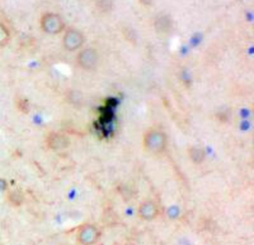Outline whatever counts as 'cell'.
Instances as JSON below:
<instances>
[{"label":"cell","instance_id":"8992f818","mask_svg":"<svg viewBox=\"0 0 254 245\" xmlns=\"http://www.w3.org/2000/svg\"><path fill=\"white\" fill-rule=\"evenodd\" d=\"M158 215V206L153 200H145L140 203L138 208V215L143 221H153Z\"/></svg>","mask_w":254,"mask_h":245},{"label":"cell","instance_id":"7c38bea8","mask_svg":"<svg viewBox=\"0 0 254 245\" xmlns=\"http://www.w3.org/2000/svg\"><path fill=\"white\" fill-rule=\"evenodd\" d=\"M8 188V184H7L6 181L0 178V191H5Z\"/></svg>","mask_w":254,"mask_h":245},{"label":"cell","instance_id":"6da1fadb","mask_svg":"<svg viewBox=\"0 0 254 245\" xmlns=\"http://www.w3.org/2000/svg\"><path fill=\"white\" fill-rule=\"evenodd\" d=\"M142 145L147 152L160 154L164 151L167 145L166 133L159 129H149L144 134Z\"/></svg>","mask_w":254,"mask_h":245},{"label":"cell","instance_id":"9c48e42d","mask_svg":"<svg viewBox=\"0 0 254 245\" xmlns=\"http://www.w3.org/2000/svg\"><path fill=\"white\" fill-rule=\"evenodd\" d=\"M154 26L159 32H167L172 27V22L167 16H160L156 19Z\"/></svg>","mask_w":254,"mask_h":245},{"label":"cell","instance_id":"277c9868","mask_svg":"<svg viewBox=\"0 0 254 245\" xmlns=\"http://www.w3.org/2000/svg\"><path fill=\"white\" fill-rule=\"evenodd\" d=\"M77 63L84 70H93L99 63V55L94 49H84L78 53Z\"/></svg>","mask_w":254,"mask_h":245},{"label":"cell","instance_id":"5b68a950","mask_svg":"<svg viewBox=\"0 0 254 245\" xmlns=\"http://www.w3.org/2000/svg\"><path fill=\"white\" fill-rule=\"evenodd\" d=\"M84 43V37L80 31L69 29L66 31L63 38L64 48L68 51H75L82 47Z\"/></svg>","mask_w":254,"mask_h":245},{"label":"cell","instance_id":"4fadbf2b","mask_svg":"<svg viewBox=\"0 0 254 245\" xmlns=\"http://www.w3.org/2000/svg\"><path fill=\"white\" fill-rule=\"evenodd\" d=\"M152 1L153 0H139L140 3L142 4L143 5H145V6L151 5V4L152 3Z\"/></svg>","mask_w":254,"mask_h":245},{"label":"cell","instance_id":"52a82bcc","mask_svg":"<svg viewBox=\"0 0 254 245\" xmlns=\"http://www.w3.org/2000/svg\"><path fill=\"white\" fill-rule=\"evenodd\" d=\"M49 148L56 151L66 149L69 145V139L65 135L59 133H52L47 138Z\"/></svg>","mask_w":254,"mask_h":245},{"label":"cell","instance_id":"7a4b0ae2","mask_svg":"<svg viewBox=\"0 0 254 245\" xmlns=\"http://www.w3.org/2000/svg\"><path fill=\"white\" fill-rule=\"evenodd\" d=\"M41 29L50 35H58L65 29V23L60 15L54 13L44 14L41 20Z\"/></svg>","mask_w":254,"mask_h":245},{"label":"cell","instance_id":"30bf717a","mask_svg":"<svg viewBox=\"0 0 254 245\" xmlns=\"http://www.w3.org/2000/svg\"><path fill=\"white\" fill-rule=\"evenodd\" d=\"M11 34L8 28L0 23V47H3L9 43Z\"/></svg>","mask_w":254,"mask_h":245},{"label":"cell","instance_id":"ba28073f","mask_svg":"<svg viewBox=\"0 0 254 245\" xmlns=\"http://www.w3.org/2000/svg\"><path fill=\"white\" fill-rule=\"evenodd\" d=\"M189 157L193 163L195 164H200L205 160L206 154L202 148L191 147L189 149Z\"/></svg>","mask_w":254,"mask_h":245},{"label":"cell","instance_id":"8fae6325","mask_svg":"<svg viewBox=\"0 0 254 245\" xmlns=\"http://www.w3.org/2000/svg\"><path fill=\"white\" fill-rule=\"evenodd\" d=\"M99 5L104 11H108L111 8V0H99Z\"/></svg>","mask_w":254,"mask_h":245},{"label":"cell","instance_id":"3957f363","mask_svg":"<svg viewBox=\"0 0 254 245\" xmlns=\"http://www.w3.org/2000/svg\"><path fill=\"white\" fill-rule=\"evenodd\" d=\"M99 229L91 224H84L78 231V241L81 245H93L100 238Z\"/></svg>","mask_w":254,"mask_h":245}]
</instances>
